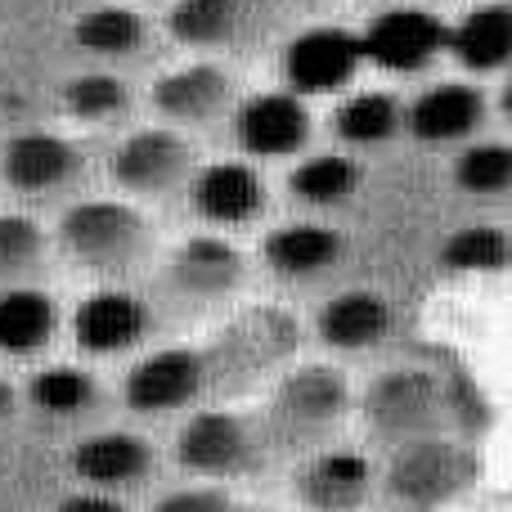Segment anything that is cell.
I'll list each match as a JSON object with an SVG mask.
<instances>
[{
  "mask_svg": "<svg viewBox=\"0 0 512 512\" xmlns=\"http://www.w3.org/2000/svg\"><path fill=\"white\" fill-rule=\"evenodd\" d=\"M63 108L77 122H113L131 108V86L113 72H81L63 86Z\"/></svg>",
  "mask_w": 512,
  "mask_h": 512,
  "instance_id": "cell-27",
  "label": "cell"
},
{
  "mask_svg": "<svg viewBox=\"0 0 512 512\" xmlns=\"http://www.w3.org/2000/svg\"><path fill=\"white\" fill-rule=\"evenodd\" d=\"M27 396H32V405L41 409V414L72 418L95 405V378L72 369V364H54V369H41L27 382Z\"/></svg>",
  "mask_w": 512,
  "mask_h": 512,
  "instance_id": "cell-29",
  "label": "cell"
},
{
  "mask_svg": "<svg viewBox=\"0 0 512 512\" xmlns=\"http://www.w3.org/2000/svg\"><path fill=\"white\" fill-rule=\"evenodd\" d=\"M198 171V153L176 131H135L108 158V176L131 198H171L189 189Z\"/></svg>",
  "mask_w": 512,
  "mask_h": 512,
  "instance_id": "cell-3",
  "label": "cell"
},
{
  "mask_svg": "<svg viewBox=\"0 0 512 512\" xmlns=\"http://www.w3.org/2000/svg\"><path fill=\"white\" fill-rule=\"evenodd\" d=\"M234 140L252 158H288L310 140V108L292 90H265L234 108Z\"/></svg>",
  "mask_w": 512,
  "mask_h": 512,
  "instance_id": "cell-8",
  "label": "cell"
},
{
  "mask_svg": "<svg viewBox=\"0 0 512 512\" xmlns=\"http://www.w3.org/2000/svg\"><path fill=\"white\" fill-rule=\"evenodd\" d=\"M333 126L346 144H387L405 126V108L387 90H360L337 108Z\"/></svg>",
  "mask_w": 512,
  "mask_h": 512,
  "instance_id": "cell-23",
  "label": "cell"
},
{
  "mask_svg": "<svg viewBox=\"0 0 512 512\" xmlns=\"http://www.w3.org/2000/svg\"><path fill=\"white\" fill-rule=\"evenodd\" d=\"M391 333V306L387 297L369 288H351L337 292L324 310H319V342L333 351H364L378 346Z\"/></svg>",
  "mask_w": 512,
  "mask_h": 512,
  "instance_id": "cell-20",
  "label": "cell"
},
{
  "mask_svg": "<svg viewBox=\"0 0 512 512\" xmlns=\"http://www.w3.org/2000/svg\"><path fill=\"white\" fill-rule=\"evenodd\" d=\"M481 122H486V95L468 81H441V86L423 90L405 113L409 135L423 144L468 140L472 131H481Z\"/></svg>",
  "mask_w": 512,
  "mask_h": 512,
  "instance_id": "cell-15",
  "label": "cell"
},
{
  "mask_svg": "<svg viewBox=\"0 0 512 512\" xmlns=\"http://www.w3.org/2000/svg\"><path fill=\"white\" fill-rule=\"evenodd\" d=\"M454 185L472 198H499L512 185V149L508 144H472L454 162Z\"/></svg>",
  "mask_w": 512,
  "mask_h": 512,
  "instance_id": "cell-30",
  "label": "cell"
},
{
  "mask_svg": "<svg viewBox=\"0 0 512 512\" xmlns=\"http://www.w3.org/2000/svg\"><path fill=\"white\" fill-rule=\"evenodd\" d=\"M463 481V463L454 459V450L432 445V450H414L400 459L396 468V490L409 499H441Z\"/></svg>",
  "mask_w": 512,
  "mask_h": 512,
  "instance_id": "cell-28",
  "label": "cell"
},
{
  "mask_svg": "<svg viewBox=\"0 0 512 512\" xmlns=\"http://www.w3.org/2000/svg\"><path fill=\"white\" fill-rule=\"evenodd\" d=\"M342 261V234L328 225H283L265 239V265L283 279H315Z\"/></svg>",
  "mask_w": 512,
  "mask_h": 512,
  "instance_id": "cell-21",
  "label": "cell"
},
{
  "mask_svg": "<svg viewBox=\"0 0 512 512\" xmlns=\"http://www.w3.org/2000/svg\"><path fill=\"white\" fill-rule=\"evenodd\" d=\"M59 239L77 265L95 274H126L149 252V221L131 203H77L63 212Z\"/></svg>",
  "mask_w": 512,
  "mask_h": 512,
  "instance_id": "cell-1",
  "label": "cell"
},
{
  "mask_svg": "<svg viewBox=\"0 0 512 512\" xmlns=\"http://www.w3.org/2000/svg\"><path fill=\"white\" fill-rule=\"evenodd\" d=\"M54 512H126V504L117 495H99V490H77L68 495Z\"/></svg>",
  "mask_w": 512,
  "mask_h": 512,
  "instance_id": "cell-33",
  "label": "cell"
},
{
  "mask_svg": "<svg viewBox=\"0 0 512 512\" xmlns=\"http://www.w3.org/2000/svg\"><path fill=\"white\" fill-rule=\"evenodd\" d=\"M203 387H207V360L198 351H189V346L153 351L126 378V405L135 414H171V409H185Z\"/></svg>",
  "mask_w": 512,
  "mask_h": 512,
  "instance_id": "cell-9",
  "label": "cell"
},
{
  "mask_svg": "<svg viewBox=\"0 0 512 512\" xmlns=\"http://www.w3.org/2000/svg\"><path fill=\"white\" fill-rule=\"evenodd\" d=\"M149 333V306L126 288H99L72 315V337L90 355H117L131 351Z\"/></svg>",
  "mask_w": 512,
  "mask_h": 512,
  "instance_id": "cell-13",
  "label": "cell"
},
{
  "mask_svg": "<svg viewBox=\"0 0 512 512\" xmlns=\"http://www.w3.org/2000/svg\"><path fill=\"white\" fill-rule=\"evenodd\" d=\"M72 472L86 486H95L99 495L140 486L153 472V445L135 432H99L72 450Z\"/></svg>",
  "mask_w": 512,
  "mask_h": 512,
  "instance_id": "cell-16",
  "label": "cell"
},
{
  "mask_svg": "<svg viewBox=\"0 0 512 512\" xmlns=\"http://www.w3.org/2000/svg\"><path fill=\"white\" fill-rule=\"evenodd\" d=\"M248 265L234 243L216 239V234H194L185 239L167 261V283L176 297L185 301H221L243 283Z\"/></svg>",
  "mask_w": 512,
  "mask_h": 512,
  "instance_id": "cell-11",
  "label": "cell"
},
{
  "mask_svg": "<svg viewBox=\"0 0 512 512\" xmlns=\"http://www.w3.org/2000/svg\"><path fill=\"white\" fill-rule=\"evenodd\" d=\"M441 261L450 265V270H504L508 265V234L499 230V225H468V230H459L450 243H445Z\"/></svg>",
  "mask_w": 512,
  "mask_h": 512,
  "instance_id": "cell-31",
  "label": "cell"
},
{
  "mask_svg": "<svg viewBox=\"0 0 512 512\" xmlns=\"http://www.w3.org/2000/svg\"><path fill=\"white\" fill-rule=\"evenodd\" d=\"M153 512H243V504L225 490H176V495L158 499Z\"/></svg>",
  "mask_w": 512,
  "mask_h": 512,
  "instance_id": "cell-32",
  "label": "cell"
},
{
  "mask_svg": "<svg viewBox=\"0 0 512 512\" xmlns=\"http://www.w3.org/2000/svg\"><path fill=\"white\" fill-rule=\"evenodd\" d=\"M45 265V230L32 216L0 212V288H18Z\"/></svg>",
  "mask_w": 512,
  "mask_h": 512,
  "instance_id": "cell-26",
  "label": "cell"
},
{
  "mask_svg": "<svg viewBox=\"0 0 512 512\" xmlns=\"http://www.w3.org/2000/svg\"><path fill=\"white\" fill-rule=\"evenodd\" d=\"M445 50L468 72H499L512 54V9L504 0H486V5L468 9L445 32Z\"/></svg>",
  "mask_w": 512,
  "mask_h": 512,
  "instance_id": "cell-18",
  "label": "cell"
},
{
  "mask_svg": "<svg viewBox=\"0 0 512 512\" xmlns=\"http://www.w3.org/2000/svg\"><path fill=\"white\" fill-rule=\"evenodd\" d=\"M360 63V32L310 27V32L292 36L283 50V81L292 95H328V90H342L360 72Z\"/></svg>",
  "mask_w": 512,
  "mask_h": 512,
  "instance_id": "cell-7",
  "label": "cell"
},
{
  "mask_svg": "<svg viewBox=\"0 0 512 512\" xmlns=\"http://www.w3.org/2000/svg\"><path fill=\"white\" fill-rule=\"evenodd\" d=\"M72 41L90 54H104V59H126L144 45V18L122 5H99L77 18Z\"/></svg>",
  "mask_w": 512,
  "mask_h": 512,
  "instance_id": "cell-24",
  "label": "cell"
},
{
  "mask_svg": "<svg viewBox=\"0 0 512 512\" xmlns=\"http://www.w3.org/2000/svg\"><path fill=\"white\" fill-rule=\"evenodd\" d=\"M9 405H14V396H9V382H0V418L9 414Z\"/></svg>",
  "mask_w": 512,
  "mask_h": 512,
  "instance_id": "cell-34",
  "label": "cell"
},
{
  "mask_svg": "<svg viewBox=\"0 0 512 512\" xmlns=\"http://www.w3.org/2000/svg\"><path fill=\"white\" fill-rule=\"evenodd\" d=\"M54 301L50 292L18 283V288H0V351L5 355H36L54 337Z\"/></svg>",
  "mask_w": 512,
  "mask_h": 512,
  "instance_id": "cell-22",
  "label": "cell"
},
{
  "mask_svg": "<svg viewBox=\"0 0 512 512\" xmlns=\"http://www.w3.org/2000/svg\"><path fill=\"white\" fill-rule=\"evenodd\" d=\"M189 203L212 225H248L265 207V180L248 162H212L189 180Z\"/></svg>",
  "mask_w": 512,
  "mask_h": 512,
  "instance_id": "cell-14",
  "label": "cell"
},
{
  "mask_svg": "<svg viewBox=\"0 0 512 512\" xmlns=\"http://www.w3.org/2000/svg\"><path fill=\"white\" fill-rule=\"evenodd\" d=\"M369 459L355 450H319L297 472V495L315 512H351L369 495Z\"/></svg>",
  "mask_w": 512,
  "mask_h": 512,
  "instance_id": "cell-17",
  "label": "cell"
},
{
  "mask_svg": "<svg viewBox=\"0 0 512 512\" xmlns=\"http://www.w3.org/2000/svg\"><path fill=\"white\" fill-rule=\"evenodd\" d=\"M288 189L292 198H301L310 207H342L360 189V167L342 153H319V158H306L292 171Z\"/></svg>",
  "mask_w": 512,
  "mask_h": 512,
  "instance_id": "cell-25",
  "label": "cell"
},
{
  "mask_svg": "<svg viewBox=\"0 0 512 512\" xmlns=\"http://www.w3.org/2000/svg\"><path fill=\"white\" fill-rule=\"evenodd\" d=\"M153 108L176 126H207L234 108V77L216 63H185V68L158 77Z\"/></svg>",
  "mask_w": 512,
  "mask_h": 512,
  "instance_id": "cell-12",
  "label": "cell"
},
{
  "mask_svg": "<svg viewBox=\"0 0 512 512\" xmlns=\"http://www.w3.org/2000/svg\"><path fill=\"white\" fill-rule=\"evenodd\" d=\"M364 414L382 436H418L436 418V387L418 373H387L364 396Z\"/></svg>",
  "mask_w": 512,
  "mask_h": 512,
  "instance_id": "cell-19",
  "label": "cell"
},
{
  "mask_svg": "<svg viewBox=\"0 0 512 512\" xmlns=\"http://www.w3.org/2000/svg\"><path fill=\"white\" fill-rule=\"evenodd\" d=\"M176 463L185 472L212 481H230V477H248L261 463L248 423L239 414H221V409H203L194 414L176 436Z\"/></svg>",
  "mask_w": 512,
  "mask_h": 512,
  "instance_id": "cell-5",
  "label": "cell"
},
{
  "mask_svg": "<svg viewBox=\"0 0 512 512\" xmlns=\"http://www.w3.org/2000/svg\"><path fill=\"white\" fill-rule=\"evenodd\" d=\"M346 418V378L324 364H306V369L288 373L270 400V436L288 450H306L319 445L337 423Z\"/></svg>",
  "mask_w": 512,
  "mask_h": 512,
  "instance_id": "cell-2",
  "label": "cell"
},
{
  "mask_svg": "<svg viewBox=\"0 0 512 512\" xmlns=\"http://www.w3.org/2000/svg\"><path fill=\"white\" fill-rule=\"evenodd\" d=\"M171 36L189 50H248L274 27L270 0H176Z\"/></svg>",
  "mask_w": 512,
  "mask_h": 512,
  "instance_id": "cell-4",
  "label": "cell"
},
{
  "mask_svg": "<svg viewBox=\"0 0 512 512\" xmlns=\"http://www.w3.org/2000/svg\"><path fill=\"white\" fill-rule=\"evenodd\" d=\"M0 171L18 194H59L86 171V153L72 140L50 131H27L14 135L0 153Z\"/></svg>",
  "mask_w": 512,
  "mask_h": 512,
  "instance_id": "cell-10",
  "label": "cell"
},
{
  "mask_svg": "<svg viewBox=\"0 0 512 512\" xmlns=\"http://www.w3.org/2000/svg\"><path fill=\"white\" fill-rule=\"evenodd\" d=\"M450 27L423 5H391L360 32V54L373 68L418 72L445 50Z\"/></svg>",
  "mask_w": 512,
  "mask_h": 512,
  "instance_id": "cell-6",
  "label": "cell"
}]
</instances>
